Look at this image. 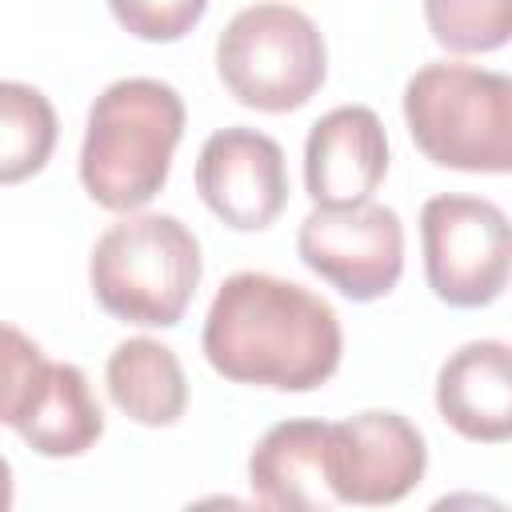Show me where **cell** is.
<instances>
[{"mask_svg":"<svg viewBox=\"0 0 512 512\" xmlns=\"http://www.w3.org/2000/svg\"><path fill=\"white\" fill-rule=\"evenodd\" d=\"M388 172V136L368 104L324 112L304 140V188L320 208L364 204Z\"/></svg>","mask_w":512,"mask_h":512,"instance_id":"cell-11","label":"cell"},{"mask_svg":"<svg viewBox=\"0 0 512 512\" xmlns=\"http://www.w3.org/2000/svg\"><path fill=\"white\" fill-rule=\"evenodd\" d=\"M436 412L472 444L512 440V344H460L436 372Z\"/></svg>","mask_w":512,"mask_h":512,"instance_id":"cell-12","label":"cell"},{"mask_svg":"<svg viewBox=\"0 0 512 512\" xmlns=\"http://www.w3.org/2000/svg\"><path fill=\"white\" fill-rule=\"evenodd\" d=\"M56 148V112L32 84H0V184L36 176Z\"/></svg>","mask_w":512,"mask_h":512,"instance_id":"cell-15","label":"cell"},{"mask_svg":"<svg viewBox=\"0 0 512 512\" xmlns=\"http://www.w3.org/2000/svg\"><path fill=\"white\" fill-rule=\"evenodd\" d=\"M332 424L284 420L272 424L248 456V488L256 504L276 512H328L336 500L328 472Z\"/></svg>","mask_w":512,"mask_h":512,"instance_id":"cell-13","label":"cell"},{"mask_svg":"<svg viewBox=\"0 0 512 512\" xmlns=\"http://www.w3.org/2000/svg\"><path fill=\"white\" fill-rule=\"evenodd\" d=\"M420 244L428 288L448 308H484L512 280V220L484 196L424 200Z\"/></svg>","mask_w":512,"mask_h":512,"instance_id":"cell-7","label":"cell"},{"mask_svg":"<svg viewBox=\"0 0 512 512\" xmlns=\"http://www.w3.org/2000/svg\"><path fill=\"white\" fill-rule=\"evenodd\" d=\"M216 72L236 104L292 112L320 92L328 48L308 12L284 0H260L224 24L216 40Z\"/></svg>","mask_w":512,"mask_h":512,"instance_id":"cell-5","label":"cell"},{"mask_svg":"<svg viewBox=\"0 0 512 512\" xmlns=\"http://www.w3.org/2000/svg\"><path fill=\"white\" fill-rule=\"evenodd\" d=\"M0 420L40 456H84L104 436V412L76 364L44 360L40 344L4 324Z\"/></svg>","mask_w":512,"mask_h":512,"instance_id":"cell-6","label":"cell"},{"mask_svg":"<svg viewBox=\"0 0 512 512\" xmlns=\"http://www.w3.org/2000/svg\"><path fill=\"white\" fill-rule=\"evenodd\" d=\"M300 260L340 296L368 304L388 296L404 272V224L388 204L312 208L296 232Z\"/></svg>","mask_w":512,"mask_h":512,"instance_id":"cell-8","label":"cell"},{"mask_svg":"<svg viewBox=\"0 0 512 512\" xmlns=\"http://www.w3.org/2000/svg\"><path fill=\"white\" fill-rule=\"evenodd\" d=\"M104 380H108L112 404L144 428H168L188 408L184 368L176 352L152 336H132L116 344L108 356Z\"/></svg>","mask_w":512,"mask_h":512,"instance_id":"cell-14","label":"cell"},{"mask_svg":"<svg viewBox=\"0 0 512 512\" xmlns=\"http://www.w3.org/2000/svg\"><path fill=\"white\" fill-rule=\"evenodd\" d=\"M196 192L228 228L260 232L288 204L284 148L244 124L220 128L196 156Z\"/></svg>","mask_w":512,"mask_h":512,"instance_id":"cell-10","label":"cell"},{"mask_svg":"<svg viewBox=\"0 0 512 512\" xmlns=\"http://www.w3.org/2000/svg\"><path fill=\"white\" fill-rule=\"evenodd\" d=\"M428 468L420 428L400 412H356L332 424L328 472L340 504L380 508L404 500Z\"/></svg>","mask_w":512,"mask_h":512,"instance_id":"cell-9","label":"cell"},{"mask_svg":"<svg viewBox=\"0 0 512 512\" xmlns=\"http://www.w3.org/2000/svg\"><path fill=\"white\" fill-rule=\"evenodd\" d=\"M204 356L232 384L312 392L332 380L344 352L328 300L272 272L228 276L204 316Z\"/></svg>","mask_w":512,"mask_h":512,"instance_id":"cell-1","label":"cell"},{"mask_svg":"<svg viewBox=\"0 0 512 512\" xmlns=\"http://www.w3.org/2000/svg\"><path fill=\"white\" fill-rule=\"evenodd\" d=\"M200 272V240L168 212H128L96 240L88 260L96 304L140 328H172L192 304Z\"/></svg>","mask_w":512,"mask_h":512,"instance_id":"cell-4","label":"cell"},{"mask_svg":"<svg viewBox=\"0 0 512 512\" xmlns=\"http://www.w3.org/2000/svg\"><path fill=\"white\" fill-rule=\"evenodd\" d=\"M184 136V100L152 76L108 84L84 124L80 184L108 212L144 208L168 180L172 152Z\"/></svg>","mask_w":512,"mask_h":512,"instance_id":"cell-2","label":"cell"},{"mask_svg":"<svg viewBox=\"0 0 512 512\" xmlns=\"http://www.w3.org/2000/svg\"><path fill=\"white\" fill-rule=\"evenodd\" d=\"M428 32L448 52H492L512 40V0H424Z\"/></svg>","mask_w":512,"mask_h":512,"instance_id":"cell-16","label":"cell"},{"mask_svg":"<svg viewBox=\"0 0 512 512\" xmlns=\"http://www.w3.org/2000/svg\"><path fill=\"white\" fill-rule=\"evenodd\" d=\"M108 8L116 24L136 40L172 44L200 24L208 0H108Z\"/></svg>","mask_w":512,"mask_h":512,"instance_id":"cell-17","label":"cell"},{"mask_svg":"<svg viewBox=\"0 0 512 512\" xmlns=\"http://www.w3.org/2000/svg\"><path fill=\"white\" fill-rule=\"evenodd\" d=\"M412 144L452 172H512V76L436 60L404 84Z\"/></svg>","mask_w":512,"mask_h":512,"instance_id":"cell-3","label":"cell"}]
</instances>
